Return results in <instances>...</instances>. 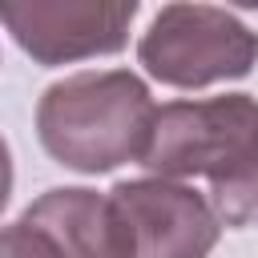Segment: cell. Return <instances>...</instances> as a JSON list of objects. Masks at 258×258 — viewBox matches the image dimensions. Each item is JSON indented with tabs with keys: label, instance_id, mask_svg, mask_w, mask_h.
Masks as SVG:
<instances>
[{
	"label": "cell",
	"instance_id": "obj_1",
	"mask_svg": "<svg viewBox=\"0 0 258 258\" xmlns=\"http://www.w3.org/2000/svg\"><path fill=\"white\" fill-rule=\"evenodd\" d=\"M157 105L149 85L129 69H85L44 89L36 137L52 161L77 173H109L141 161Z\"/></svg>",
	"mask_w": 258,
	"mask_h": 258
},
{
	"label": "cell",
	"instance_id": "obj_2",
	"mask_svg": "<svg viewBox=\"0 0 258 258\" xmlns=\"http://www.w3.org/2000/svg\"><path fill=\"white\" fill-rule=\"evenodd\" d=\"M137 60L169 89H206L258 64V32L214 4H165L141 32Z\"/></svg>",
	"mask_w": 258,
	"mask_h": 258
},
{
	"label": "cell",
	"instance_id": "obj_3",
	"mask_svg": "<svg viewBox=\"0 0 258 258\" xmlns=\"http://www.w3.org/2000/svg\"><path fill=\"white\" fill-rule=\"evenodd\" d=\"M258 145V101L226 93L206 101H169L153 117L141 165L153 177H222Z\"/></svg>",
	"mask_w": 258,
	"mask_h": 258
},
{
	"label": "cell",
	"instance_id": "obj_4",
	"mask_svg": "<svg viewBox=\"0 0 258 258\" xmlns=\"http://www.w3.org/2000/svg\"><path fill=\"white\" fill-rule=\"evenodd\" d=\"M137 0H4L0 20L44 69L121 52Z\"/></svg>",
	"mask_w": 258,
	"mask_h": 258
},
{
	"label": "cell",
	"instance_id": "obj_5",
	"mask_svg": "<svg viewBox=\"0 0 258 258\" xmlns=\"http://www.w3.org/2000/svg\"><path fill=\"white\" fill-rule=\"evenodd\" d=\"M109 198L129 230L133 258H210L218 246L222 218L194 185L137 177L117 181Z\"/></svg>",
	"mask_w": 258,
	"mask_h": 258
},
{
	"label": "cell",
	"instance_id": "obj_6",
	"mask_svg": "<svg viewBox=\"0 0 258 258\" xmlns=\"http://www.w3.org/2000/svg\"><path fill=\"white\" fill-rule=\"evenodd\" d=\"M20 222L36 226L44 238L64 258H133L129 230L113 206L109 194L85 189V185H64L40 194Z\"/></svg>",
	"mask_w": 258,
	"mask_h": 258
},
{
	"label": "cell",
	"instance_id": "obj_7",
	"mask_svg": "<svg viewBox=\"0 0 258 258\" xmlns=\"http://www.w3.org/2000/svg\"><path fill=\"white\" fill-rule=\"evenodd\" d=\"M210 206L218 210L222 226H234V230L258 226V145L230 173L210 181Z\"/></svg>",
	"mask_w": 258,
	"mask_h": 258
},
{
	"label": "cell",
	"instance_id": "obj_8",
	"mask_svg": "<svg viewBox=\"0 0 258 258\" xmlns=\"http://www.w3.org/2000/svg\"><path fill=\"white\" fill-rule=\"evenodd\" d=\"M0 258H64V254L52 246V238H44L36 226L16 218L0 234Z\"/></svg>",
	"mask_w": 258,
	"mask_h": 258
}]
</instances>
